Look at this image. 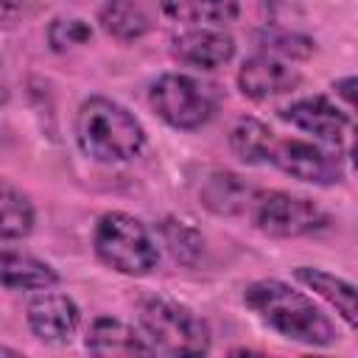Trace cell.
<instances>
[{
  "instance_id": "cell-1",
  "label": "cell",
  "mask_w": 358,
  "mask_h": 358,
  "mask_svg": "<svg viewBox=\"0 0 358 358\" xmlns=\"http://www.w3.org/2000/svg\"><path fill=\"white\" fill-rule=\"evenodd\" d=\"M243 299L263 324L291 341L308 347H330L338 338L330 316L310 296L282 280H257L243 291Z\"/></svg>"
},
{
  "instance_id": "cell-2",
  "label": "cell",
  "mask_w": 358,
  "mask_h": 358,
  "mask_svg": "<svg viewBox=\"0 0 358 358\" xmlns=\"http://www.w3.org/2000/svg\"><path fill=\"white\" fill-rule=\"evenodd\" d=\"M76 143L90 159L115 165V162H126L143 151L145 129L117 101L92 95L78 106Z\"/></svg>"
},
{
  "instance_id": "cell-3",
  "label": "cell",
  "mask_w": 358,
  "mask_h": 358,
  "mask_svg": "<svg viewBox=\"0 0 358 358\" xmlns=\"http://www.w3.org/2000/svg\"><path fill=\"white\" fill-rule=\"evenodd\" d=\"M143 338L151 352L201 355L210 350V327L187 305L168 296H145L137 308Z\"/></svg>"
},
{
  "instance_id": "cell-4",
  "label": "cell",
  "mask_w": 358,
  "mask_h": 358,
  "mask_svg": "<svg viewBox=\"0 0 358 358\" xmlns=\"http://www.w3.org/2000/svg\"><path fill=\"white\" fill-rule=\"evenodd\" d=\"M92 243H95V255L103 266H109L120 274H129V277L151 274L159 260V252H157V243H154L148 227L140 218L120 213V210L103 213L98 218Z\"/></svg>"
},
{
  "instance_id": "cell-5",
  "label": "cell",
  "mask_w": 358,
  "mask_h": 358,
  "mask_svg": "<svg viewBox=\"0 0 358 358\" xmlns=\"http://www.w3.org/2000/svg\"><path fill=\"white\" fill-rule=\"evenodd\" d=\"M243 215L252 221L255 229L268 238H302L330 224V215L313 199L263 187L255 190Z\"/></svg>"
},
{
  "instance_id": "cell-6",
  "label": "cell",
  "mask_w": 358,
  "mask_h": 358,
  "mask_svg": "<svg viewBox=\"0 0 358 358\" xmlns=\"http://www.w3.org/2000/svg\"><path fill=\"white\" fill-rule=\"evenodd\" d=\"M148 103L168 126L182 131L201 129L215 115V98L210 90L185 73L159 76L148 90Z\"/></svg>"
},
{
  "instance_id": "cell-7",
  "label": "cell",
  "mask_w": 358,
  "mask_h": 358,
  "mask_svg": "<svg viewBox=\"0 0 358 358\" xmlns=\"http://www.w3.org/2000/svg\"><path fill=\"white\" fill-rule=\"evenodd\" d=\"M266 165H274L282 173H288L299 182H310V185H336L341 179L338 157L324 151L322 145H316L310 140H299V137L282 140L274 134L268 154H266Z\"/></svg>"
},
{
  "instance_id": "cell-8",
  "label": "cell",
  "mask_w": 358,
  "mask_h": 358,
  "mask_svg": "<svg viewBox=\"0 0 358 358\" xmlns=\"http://www.w3.org/2000/svg\"><path fill=\"white\" fill-rule=\"evenodd\" d=\"M280 117L285 123H291L299 131L313 134L316 140L341 148L350 140L352 131V120L344 109H338L330 98L324 95H308V98H296L288 106L280 109Z\"/></svg>"
},
{
  "instance_id": "cell-9",
  "label": "cell",
  "mask_w": 358,
  "mask_h": 358,
  "mask_svg": "<svg viewBox=\"0 0 358 358\" xmlns=\"http://www.w3.org/2000/svg\"><path fill=\"white\" fill-rule=\"evenodd\" d=\"M81 310L73 296L59 291H42L28 302V327L45 344H64L76 336Z\"/></svg>"
},
{
  "instance_id": "cell-10",
  "label": "cell",
  "mask_w": 358,
  "mask_h": 358,
  "mask_svg": "<svg viewBox=\"0 0 358 358\" xmlns=\"http://www.w3.org/2000/svg\"><path fill=\"white\" fill-rule=\"evenodd\" d=\"M171 56L196 70H218L235 56V39L218 28L196 25L171 39Z\"/></svg>"
},
{
  "instance_id": "cell-11",
  "label": "cell",
  "mask_w": 358,
  "mask_h": 358,
  "mask_svg": "<svg viewBox=\"0 0 358 358\" xmlns=\"http://www.w3.org/2000/svg\"><path fill=\"white\" fill-rule=\"evenodd\" d=\"M299 81L302 76L291 64H285L280 56H271V53H255L238 70V87L252 101L288 95L291 90L299 87Z\"/></svg>"
},
{
  "instance_id": "cell-12",
  "label": "cell",
  "mask_w": 358,
  "mask_h": 358,
  "mask_svg": "<svg viewBox=\"0 0 358 358\" xmlns=\"http://www.w3.org/2000/svg\"><path fill=\"white\" fill-rule=\"evenodd\" d=\"M84 347L95 355H148L151 352L143 333H137L131 324L112 316H98L90 324Z\"/></svg>"
},
{
  "instance_id": "cell-13",
  "label": "cell",
  "mask_w": 358,
  "mask_h": 358,
  "mask_svg": "<svg viewBox=\"0 0 358 358\" xmlns=\"http://www.w3.org/2000/svg\"><path fill=\"white\" fill-rule=\"evenodd\" d=\"M255 190L257 187L243 176L232 171H215L204 179L199 196H201V204L215 215H243Z\"/></svg>"
},
{
  "instance_id": "cell-14",
  "label": "cell",
  "mask_w": 358,
  "mask_h": 358,
  "mask_svg": "<svg viewBox=\"0 0 358 358\" xmlns=\"http://www.w3.org/2000/svg\"><path fill=\"white\" fill-rule=\"evenodd\" d=\"M59 282V274L50 263L28 255L6 249L0 252V285L11 291H45Z\"/></svg>"
},
{
  "instance_id": "cell-15",
  "label": "cell",
  "mask_w": 358,
  "mask_h": 358,
  "mask_svg": "<svg viewBox=\"0 0 358 358\" xmlns=\"http://www.w3.org/2000/svg\"><path fill=\"white\" fill-rule=\"evenodd\" d=\"M294 277L310 288L316 296H322L330 308H336V313L347 322V327H355V285L324 271V268H313V266H299L294 268Z\"/></svg>"
},
{
  "instance_id": "cell-16",
  "label": "cell",
  "mask_w": 358,
  "mask_h": 358,
  "mask_svg": "<svg viewBox=\"0 0 358 358\" xmlns=\"http://www.w3.org/2000/svg\"><path fill=\"white\" fill-rule=\"evenodd\" d=\"M98 25L117 42H134L151 31L148 14L134 0H106L98 8Z\"/></svg>"
},
{
  "instance_id": "cell-17",
  "label": "cell",
  "mask_w": 358,
  "mask_h": 358,
  "mask_svg": "<svg viewBox=\"0 0 358 358\" xmlns=\"http://www.w3.org/2000/svg\"><path fill=\"white\" fill-rule=\"evenodd\" d=\"M165 17L187 25H227L238 17L241 0H159Z\"/></svg>"
},
{
  "instance_id": "cell-18",
  "label": "cell",
  "mask_w": 358,
  "mask_h": 358,
  "mask_svg": "<svg viewBox=\"0 0 358 358\" xmlns=\"http://www.w3.org/2000/svg\"><path fill=\"white\" fill-rule=\"evenodd\" d=\"M36 210L31 199L11 185L8 179H0V238L3 241H20L34 232Z\"/></svg>"
},
{
  "instance_id": "cell-19",
  "label": "cell",
  "mask_w": 358,
  "mask_h": 358,
  "mask_svg": "<svg viewBox=\"0 0 358 358\" xmlns=\"http://www.w3.org/2000/svg\"><path fill=\"white\" fill-rule=\"evenodd\" d=\"M271 140H274V131L257 117H241L229 131V145L235 157L246 165H266Z\"/></svg>"
},
{
  "instance_id": "cell-20",
  "label": "cell",
  "mask_w": 358,
  "mask_h": 358,
  "mask_svg": "<svg viewBox=\"0 0 358 358\" xmlns=\"http://www.w3.org/2000/svg\"><path fill=\"white\" fill-rule=\"evenodd\" d=\"M159 238L168 246L171 257L185 263V266H193L201 257V252H204L201 232L196 227H190L187 221H182V218H165L159 224Z\"/></svg>"
},
{
  "instance_id": "cell-21",
  "label": "cell",
  "mask_w": 358,
  "mask_h": 358,
  "mask_svg": "<svg viewBox=\"0 0 358 358\" xmlns=\"http://www.w3.org/2000/svg\"><path fill=\"white\" fill-rule=\"evenodd\" d=\"M257 42L266 53L282 56V59H308L313 53V39L291 31H260Z\"/></svg>"
},
{
  "instance_id": "cell-22",
  "label": "cell",
  "mask_w": 358,
  "mask_h": 358,
  "mask_svg": "<svg viewBox=\"0 0 358 358\" xmlns=\"http://www.w3.org/2000/svg\"><path fill=\"white\" fill-rule=\"evenodd\" d=\"M90 39H92V28H90V22H84L78 17H56L48 25V42L59 53L78 48V45H90Z\"/></svg>"
},
{
  "instance_id": "cell-23",
  "label": "cell",
  "mask_w": 358,
  "mask_h": 358,
  "mask_svg": "<svg viewBox=\"0 0 358 358\" xmlns=\"http://www.w3.org/2000/svg\"><path fill=\"white\" fill-rule=\"evenodd\" d=\"M25 14V0H0V31H11Z\"/></svg>"
},
{
  "instance_id": "cell-24",
  "label": "cell",
  "mask_w": 358,
  "mask_h": 358,
  "mask_svg": "<svg viewBox=\"0 0 358 358\" xmlns=\"http://www.w3.org/2000/svg\"><path fill=\"white\" fill-rule=\"evenodd\" d=\"M352 87H355V78H352V76H350V78L336 81V90H338V95L347 101V106H352Z\"/></svg>"
},
{
  "instance_id": "cell-25",
  "label": "cell",
  "mask_w": 358,
  "mask_h": 358,
  "mask_svg": "<svg viewBox=\"0 0 358 358\" xmlns=\"http://www.w3.org/2000/svg\"><path fill=\"white\" fill-rule=\"evenodd\" d=\"M8 101V76H6V64H3V56H0V106Z\"/></svg>"
},
{
  "instance_id": "cell-26",
  "label": "cell",
  "mask_w": 358,
  "mask_h": 358,
  "mask_svg": "<svg viewBox=\"0 0 358 358\" xmlns=\"http://www.w3.org/2000/svg\"><path fill=\"white\" fill-rule=\"evenodd\" d=\"M0 355H17V350H11V347H0Z\"/></svg>"
}]
</instances>
